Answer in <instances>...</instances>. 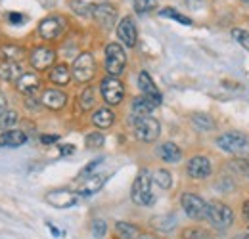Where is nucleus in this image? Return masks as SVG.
<instances>
[{
  "label": "nucleus",
  "mask_w": 249,
  "mask_h": 239,
  "mask_svg": "<svg viewBox=\"0 0 249 239\" xmlns=\"http://www.w3.org/2000/svg\"><path fill=\"white\" fill-rule=\"evenodd\" d=\"M152 184H154V178L150 174V171H142L134 184H132V189H130V197L136 205L140 207H148L154 203V191H152Z\"/></svg>",
  "instance_id": "1"
},
{
  "label": "nucleus",
  "mask_w": 249,
  "mask_h": 239,
  "mask_svg": "<svg viewBox=\"0 0 249 239\" xmlns=\"http://www.w3.org/2000/svg\"><path fill=\"white\" fill-rule=\"evenodd\" d=\"M205 218L211 222V226H215L217 230H226L234 224V212L228 205L220 203V201H211L207 203V212Z\"/></svg>",
  "instance_id": "2"
},
{
  "label": "nucleus",
  "mask_w": 249,
  "mask_h": 239,
  "mask_svg": "<svg viewBox=\"0 0 249 239\" xmlns=\"http://www.w3.org/2000/svg\"><path fill=\"white\" fill-rule=\"evenodd\" d=\"M217 146L222 151L230 153V155H248L249 153V140L248 136H244L242 132H226L217 138Z\"/></svg>",
  "instance_id": "3"
},
{
  "label": "nucleus",
  "mask_w": 249,
  "mask_h": 239,
  "mask_svg": "<svg viewBox=\"0 0 249 239\" xmlns=\"http://www.w3.org/2000/svg\"><path fill=\"white\" fill-rule=\"evenodd\" d=\"M126 65V54L119 42H111L106 46V69L109 77H117L124 71Z\"/></svg>",
  "instance_id": "4"
},
{
  "label": "nucleus",
  "mask_w": 249,
  "mask_h": 239,
  "mask_svg": "<svg viewBox=\"0 0 249 239\" xmlns=\"http://www.w3.org/2000/svg\"><path fill=\"white\" fill-rule=\"evenodd\" d=\"M96 73V61L90 52H83L77 56V60L73 63V69H71V75L77 83H89Z\"/></svg>",
  "instance_id": "5"
},
{
  "label": "nucleus",
  "mask_w": 249,
  "mask_h": 239,
  "mask_svg": "<svg viewBox=\"0 0 249 239\" xmlns=\"http://www.w3.org/2000/svg\"><path fill=\"white\" fill-rule=\"evenodd\" d=\"M161 132V124L156 117H142V119L134 120V136L140 142H156Z\"/></svg>",
  "instance_id": "6"
},
{
  "label": "nucleus",
  "mask_w": 249,
  "mask_h": 239,
  "mask_svg": "<svg viewBox=\"0 0 249 239\" xmlns=\"http://www.w3.org/2000/svg\"><path fill=\"white\" fill-rule=\"evenodd\" d=\"M100 92L107 105H119L124 98V86L117 77H106L100 83Z\"/></svg>",
  "instance_id": "7"
},
{
  "label": "nucleus",
  "mask_w": 249,
  "mask_h": 239,
  "mask_svg": "<svg viewBox=\"0 0 249 239\" xmlns=\"http://www.w3.org/2000/svg\"><path fill=\"white\" fill-rule=\"evenodd\" d=\"M180 203H182L184 212H186L192 220H201V218H205L207 203H205L199 195H196V193H192V191H186V193L180 197Z\"/></svg>",
  "instance_id": "8"
},
{
  "label": "nucleus",
  "mask_w": 249,
  "mask_h": 239,
  "mask_svg": "<svg viewBox=\"0 0 249 239\" xmlns=\"http://www.w3.org/2000/svg\"><path fill=\"white\" fill-rule=\"evenodd\" d=\"M92 17L104 29H111L115 25V19H117V10L109 2H100V4L92 6Z\"/></svg>",
  "instance_id": "9"
},
{
  "label": "nucleus",
  "mask_w": 249,
  "mask_h": 239,
  "mask_svg": "<svg viewBox=\"0 0 249 239\" xmlns=\"http://www.w3.org/2000/svg\"><path fill=\"white\" fill-rule=\"evenodd\" d=\"M186 172L190 178L194 180H205L211 176L213 172V167H211V161L203 155H196L188 161V167H186Z\"/></svg>",
  "instance_id": "10"
},
{
  "label": "nucleus",
  "mask_w": 249,
  "mask_h": 239,
  "mask_svg": "<svg viewBox=\"0 0 249 239\" xmlns=\"http://www.w3.org/2000/svg\"><path fill=\"white\" fill-rule=\"evenodd\" d=\"M117 38L121 40V44L126 48H134L136 40H138V31H136V23L130 16L123 17L117 25Z\"/></svg>",
  "instance_id": "11"
},
{
  "label": "nucleus",
  "mask_w": 249,
  "mask_h": 239,
  "mask_svg": "<svg viewBox=\"0 0 249 239\" xmlns=\"http://www.w3.org/2000/svg\"><path fill=\"white\" fill-rule=\"evenodd\" d=\"M56 60V52L48 46H36L29 56V63H31L33 69L36 71H44L48 67H52V63Z\"/></svg>",
  "instance_id": "12"
},
{
  "label": "nucleus",
  "mask_w": 249,
  "mask_h": 239,
  "mask_svg": "<svg viewBox=\"0 0 249 239\" xmlns=\"http://www.w3.org/2000/svg\"><path fill=\"white\" fill-rule=\"evenodd\" d=\"M63 29H65V19L60 17V16H50V17L42 19L40 25H38L40 36L46 38V40H54V38H58V36L63 33Z\"/></svg>",
  "instance_id": "13"
},
{
  "label": "nucleus",
  "mask_w": 249,
  "mask_h": 239,
  "mask_svg": "<svg viewBox=\"0 0 249 239\" xmlns=\"http://www.w3.org/2000/svg\"><path fill=\"white\" fill-rule=\"evenodd\" d=\"M138 86L142 90V96H146L156 107L161 103V92L157 90L156 83H154V79L150 77L148 71H140V75H138Z\"/></svg>",
  "instance_id": "14"
},
{
  "label": "nucleus",
  "mask_w": 249,
  "mask_h": 239,
  "mask_svg": "<svg viewBox=\"0 0 249 239\" xmlns=\"http://www.w3.org/2000/svg\"><path fill=\"white\" fill-rule=\"evenodd\" d=\"M40 103H42L44 107H48V109L58 111V109H62L63 105L67 103V94L58 88H48V90H44V94H42V98H40Z\"/></svg>",
  "instance_id": "15"
},
{
  "label": "nucleus",
  "mask_w": 249,
  "mask_h": 239,
  "mask_svg": "<svg viewBox=\"0 0 249 239\" xmlns=\"http://www.w3.org/2000/svg\"><path fill=\"white\" fill-rule=\"evenodd\" d=\"M46 201L52 203L56 209H67V207H73L77 203V195L67 191V189H58V191H50L46 195Z\"/></svg>",
  "instance_id": "16"
},
{
  "label": "nucleus",
  "mask_w": 249,
  "mask_h": 239,
  "mask_svg": "<svg viewBox=\"0 0 249 239\" xmlns=\"http://www.w3.org/2000/svg\"><path fill=\"white\" fill-rule=\"evenodd\" d=\"M16 88L25 96H31L35 92L40 90V79L36 73H23L18 81H16Z\"/></svg>",
  "instance_id": "17"
},
{
  "label": "nucleus",
  "mask_w": 249,
  "mask_h": 239,
  "mask_svg": "<svg viewBox=\"0 0 249 239\" xmlns=\"http://www.w3.org/2000/svg\"><path fill=\"white\" fill-rule=\"evenodd\" d=\"M156 109V105L146 98V96H138L132 100V105H130V111H132V122L142 117H150V113Z\"/></svg>",
  "instance_id": "18"
},
{
  "label": "nucleus",
  "mask_w": 249,
  "mask_h": 239,
  "mask_svg": "<svg viewBox=\"0 0 249 239\" xmlns=\"http://www.w3.org/2000/svg\"><path fill=\"white\" fill-rule=\"evenodd\" d=\"M27 142V134L23 130H6L0 134V148H19Z\"/></svg>",
  "instance_id": "19"
},
{
  "label": "nucleus",
  "mask_w": 249,
  "mask_h": 239,
  "mask_svg": "<svg viewBox=\"0 0 249 239\" xmlns=\"http://www.w3.org/2000/svg\"><path fill=\"white\" fill-rule=\"evenodd\" d=\"M104 184H106V176H104V174H92V176H89V178L81 184V188H79V195H83V197H90V195L98 193V191L104 188Z\"/></svg>",
  "instance_id": "20"
},
{
  "label": "nucleus",
  "mask_w": 249,
  "mask_h": 239,
  "mask_svg": "<svg viewBox=\"0 0 249 239\" xmlns=\"http://www.w3.org/2000/svg\"><path fill=\"white\" fill-rule=\"evenodd\" d=\"M21 65L19 63H14V61H2L0 63V81H6V83H16L23 73H21Z\"/></svg>",
  "instance_id": "21"
},
{
  "label": "nucleus",
  "mask_w": 249,
  "mask_h": 239,
  "mask_svg": "<svg viewBox=\"0 0 249 239\" xmlns=\"http://www.w3.org/2000/svg\"><path fill=\"white\" fill-rule=\"evenodd\" d=\"M157 153H159V157H161L165 163H178V161L182 159V150H180L177 144H173V142L161 144V146L157 148Z\"/></svg>",
  "instance_id": "22"
},
{
  "label": "nucleus",
  "mask_w": 249,
  "mask_h": 239,
  "mask_svg": "<svg viewBox=\"0 0 249 239\" xmlns=\"http://www.w3.org/2000/svg\"><path fill=\"white\" fill-rule=\"evenodd\" d=\"M115 122V115L109 107H100L96 109L92 115V124L98 126V128H109L111 124Z\"/></svg>",
  "instance_id": "23"
},
{
  "label": "nucleus",
  "mask_w": 249,
  "mask_h": 239,
  "mask_svg": "<svg viewBox=\"0 0 249 239\" xmlns=\"http://www.w3.org/2000/svg\"><path fill=\"white\" fill-rule=\"evenodd\" d=\"M23 56H25L23 46H18V44H2L0 46V58H2V61H14V63H18Z\"/></svg>",
  "instance_id": "24"
},
{
  "label": "nucleus",
  "mask_w": 249,
  "mask_h": 239,
  "mask_svg": "<svg viewBox=\"0 0 249 239\" xmlns=\"http://www.w3.org/2000/svg\"><path fill=\"white\" fill-rule=\"evenodd\" d=\"M71 69L65 65V63H60V65H54L52 67V71H50V81L54 83V85H58V86H63V85H67L69 81H71Z\"/></svg>",
  "instance_id": "25"
},
{
  "label": "nucleus",
  "mask_w": 249,
  "mask_h": 239,
  "mask_svg": "<svg viewBox=\"0 0 249 239\" xmlns=\"http://www.w3.org/2000/svg\"><path fill=\"white\" fill-rule=\"evenodd\" d=\"M115 232L121 239H138V236H140V230L134 224H128V222H117Z\"/></svg>",
  "instance_id": "26"
},
{
  "label": "nucleus",
  "mask_w": 249,
  "mask_h": 239,
  "mask_svg": "<svg viewBox=\"0 0 249 239\" xmlns=\"http://www.w3.org/2000/svg\"><path fill=\"white\" fill-rule=\"evenodd\" d=\"M18 120H19L18 111L6 109L4 113H0V128H2V130H12V128L18 124Z\"/></svg>",
  "instance_id": "27"
},
{
  "label": "nucleus",
  "mask_w": 249,
  "mask_h": 239,
  "mask_svg": "<svg viewBox=\"0 0 249 239\" xmlns=\"http://www.w3.org/2000/svg\"><path fill=\"white\" fill-rule=\"evenodd\" d=\"M192 122H194L196 128H199V130H203V132L215 128V120L211 119L209 115H203V113H196V115L192 117Z\"/></svg>",
  "instance_id": "28"
},
{
  "label": "nucleus",
  "mask_w": 249,
  "mask_h": 239,
  "mask_svg": "<svg viewBox=\"0 0 249 239\" xmlns=\"http://www.w3.org/2000/svg\"><path fill=\"white\" fill-rule=\"evenodd\" d=\"M159 16L161 17H171V19L182 23V25H192V19L186 17V16H182V14H178L175 8H163V10H159Z\"/></svg>",
  "instance_id": "29"
},
{
  "label": "nucleus",
  "mask_w": 249,
  "mask_h": 239,
  "mask_svg": "<svg viewBox=\"0 0 249 239\" xmlns=\"http://www.w3.org/2000/svg\"><path fill=\"white\" fill-rule=\"evenodd\" d=\"M94 102H96V98H94V88H92V86H87V88L83 90L81 98H79L81 109H83V111H89V109H92Z\"/></svg>",
  "instance_id": "30"
},
{
  "label": "nucleus",
  "mask_w": 249,
  "mask_h": 239,
  "mask_svg": "<svg viewBox=\"0 0 249 239\" xmlns=\"http://www.w3.org/2000/svg\"><path fill=\"white\" fill-rule=\"evenodd\" d=\"M69 6H71V10H73L77 16H81V17L92 16V6L87 4V2H83V0H71Z\"/></svg>",
  "instance_id": "31"
},
{
  "label": "nucleus",
  "mask_w": 249,
  "mask_h": 239,
  "mask_svg": "<svg viewBox=\"0 0 249 239\" xmlns=\"http://www.w3.org/2000/svg\"><path fill=\"white\" fill-rule=\"evenodd\" d=\"M154 182H156L161 189H169V188H171V184H173L171 172H169V171H165V169H159V171H156V174H154Z\"/></svg>",
  "instance_id": "32"
},
{
  "label": "nucleus",
  "mask_w": 249,
  "mask_h": 239,
  "mask_svg": "<svg viewBox=\"0 0 249 239\" xmlns=\"http://www.w3.org/2000/svg\"><path fill=\"white\" fill-rule=\"evenodd\" d=\"M175 224H177L175 216H159V218L154 220V226H156L157 230H161V232H171L175 228Z\"/></svg>",
  "instance_id": "33"
},
{
  "label": "nucleus",
  "mask_w": 249,
  "mask_h": 239,
  "mask_svg": "<svg viewBox=\"0 0 249 239\" xmlns=\"http://www.w3.org/2000/svg\"><path fill=\"white\" fill-rule=\"evenodd\" d=\"M85 144L89 150H98L104 146V134L102 132H90L87 138H85Z\"/></svg>",
  "instance_id": "34"
},
{
  "label": "nucleus",
  "mask_w": 249,
  "mask_h": 239,
  "mask_svg": "<svg viewBox=\"0 0 249 239\" xmlns=\"http://www.w3.org/2000/svg\"><path fill=\"white\" fill-rule=\"evenodd\" d=\"M232 36H234V40H236L242 48H246V50L249 52V31L232 29Z\"/></svg>",
  "instance_id": "35"
},
{
  "label": "nucleus",
  "mask_w": 249,
  "mask_h": 239,
  "mask_svg": "<svg viewBox=\"0 0 249 239\" xmlns=\"http://www.w3.org/2000/svg\"><path fill=\"white\" fill-rule=\"evenodd\" d=\"M157 0H134V10L138 14H146V12H152L156 10Z\"/></svg>",
  "instance_id": "36"
},
{
  "label": "nucleus",
  "mask_w": 249,
  "mask_h": 239,
  "mask_svg": "<svg viewBox=\"0 0 249 239\" xmlns=\"http://www.w3.org/2000/svg\"><path fill=\"white\" fill-rule=\"evenodd\" d=\"M182 238L184 239H207V232H203L201 228H188L184 230V234H182Z\"/></svg>",
  "instance_id": "37"
},
{
  "label": "nucleus",
  "mask_w": 249,
  "mask_h": 239,
  "mask_svg": "<svg viewBox=\"0 0 249 239\" xmlns=\"http://www.w3.org/2000/svg\"><path fill=\"white\" fill-rule=\"evenodd\" d=\"M107 232V224L104 220H94L92 222V234L96 239H102Z\"/></svg>",
  "instance_id": "38"
},
{
  "label": "nucleus",
  "mask_w": 249,
  "mask_h": 239,
  "mask_svg": "<svg viewBox=\"0 0 249 239\" xmlns=\"http://www.w3.org/2000/svg\"><path fill=\"white\" fill-rule=\"evenodd\" d=\"M100 163H102V159H94L89 167H85V169H83V172H81V174H83V176H85V174H90V172H92V171L98 167V165H100Z\"/></svg>",
  "instance_id": "39"
},
{
  "label": "nucleus",
  "mask_w": 249,
  "mask_h": 239,
  "mask_svg": "<svg viewBox=\"0 0 249 239\" xmlns=\"http://www.w3.org/2000/svg\"><path fill=\"white\" fill-rule=\"evenodd\" d=\"M23 19H25V17H23L21 14H10V21H12L14 25H16V23H21Z\"/></svg>",
  "instance_id": "40"
},
{
  "label": "nucleus",
  "mask_w": 249,
  "mask_h": 239,
  "mask_svg": "<svg viewBox=\"0 0 249 239\" xmlns=\"http://www.w3.org/2000/svg\"><path fill=\"white\" fill-rule=\"evenodd\" d=\"M40 142L42 144H54V142H58V136H42Z\"/></svg>",
  "instance_id": "41"
},
{
  "label": "nucleus",
  "mask_w": 249,
  "mask_h": 239,
  "mask_svg": "<svg viewBox=\"0 0 249 239\" xmlns=\"http://www.w3.org/2000/svg\"><path fill=\"white\" fill-rule=\"evenodd\" d=\"M6 103H8V102H6V96L0 92V113H4V111H6Z\"/></svg>",
  "instance_id": "42"
},
{
  "label": "nucleus",
  "mask_w": 249,
  "mask_h": 239,
  "mask_svg": "<svg viewBox=\"0 0 249 239\" xmlns=\"http://www.w3.org/2000/svg\"><path fill=\"white\" fill-rule=\"evenodd\" d=\"M75 151V146H62V155H69Z\"/></svg>",
  "instance_id": "43"
},
{
  "label": "nucleus",
  "mask_w": 249,
  "mask_h": 239,
  "mask_svg": "<svg viewBox=\"0 0 249 239\" xmlns=\"http://www.w3.org/2000/svg\"><path fill=\"white\" fill-rule=\"evenodd\" d=\"M242 171H244V174L249 178V161H242V167H240Z\"/></svg>",
  "instance_id": "44"
},
{
  "label": "nucleus",
  "mask_w": 249,
  "mask_h": 239,
  "mask_svg": "<svg viewBox=\"0 0 249 239\" xmlns=\"http://www.w3.org/2000/svg\"><path fill=\"white\" fill-rule=\"evenodd\" d=\"M244 216L249 220V201H246V203H244Z\"/></svg>",
  "instance_id": "45"
},
{
  "label": "nucleus",
  "mask_w": 249,
  "mask_h": 239,
  "mask_svg": "<svg viewBox=\"0 0 249 239\" xmlns=\"http://www.w3.org/2000/svg\"><path fill=\"white\" fill-rule=\"evenodd\" d=\"M244 239H249V236H246V238H244Z\"/></svg>",
  "instance_id": "46"
},
{
  "label": "nucleus",
  "mask_w": 249,
  "mask_h": 239,
  "mask_svg": "<svg viewBox=\"0 0 249 239\" xmlns=\"http://www.w3.org/2000/svg\"><path fill=\"white\" fill-rule=\"evenodd\" d=\"M244 2H248V4H249V0H244Z\"/></svg>",
  "instance_id": "47"
},
{
  "label": "nucleus",
  "mask_w": 249,
  "mask_h": 239,
  "mask_svg": "<svg viewBox=\"0 0 249 239\" xmlns=\"http://www.w3.org/2000/svg\"><path fill=\"white\" fill-rule=\"evenodd\" d=\"M234 239H242V238H234Z\"/></svg>",
  "instance_id": "48"
},
{
  "label": "nucleus",
  "mask_w": 249,
  "mask_h": 239,
  "mask_svg": "<svg viewBox=\"0 0 249 239\" xmlns=\"http://www.w3.org/2000/svg\"><path fill=\"white\" fill-rule=\"evenodd\" d=\"M207 239H211V238H207Z\"/></svg>",
  "instance_id": "49"
}]
</instances>
